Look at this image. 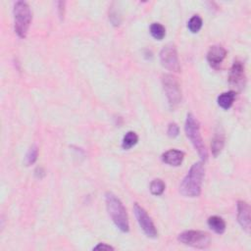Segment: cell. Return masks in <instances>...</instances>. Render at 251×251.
I'll list each match as a JSON object with an SVG mask.
<instances>
[{"label":"cell","instance_id":"6da1fadb","mask_svg":"<svg viewBox=\"0 0 251 251\" xmlns=\"http://www.w3.org/2000/svg\"><path fill=\"white\" fill-rule=\"evenodd\" d=\"M204 175L205 168L203 162L195 163L183 178L179 185V193L185 197H198L201 194Z\"/></svg>","mask_w":251,"mask_h":251},{"label":"cell","instance_id":"7a4b0ae2","mask_svg":"<svg viewBox=\"0 0 251 251\" xmlns=\"http://www.w3.org/2000/svg\"><path fill=\"white\" fill-rule=\"evenodd\" d=\"M105 200L107 211L115 226L121 232L128 233L130 231L129 218L121 200L112 193H107L105 195Z\"/></svg>","mask_w":251,"mask_h":251},{"label":"cell","instance_id":"3957f363","mask_svg":"<svg viewBox=\"0 0 251 251\" xmlns=\"http://www.w3.org/2000/svg\"><path fill=\"white\" fill-rule=\"evenodd\" d=\"M184 131H185L186 137L190 139L194 147L197 151L199 157L202 159V161H206L208 158V153L200 134V124L193 114H188L186 116V120L184 124Z\"/></svg>","mask_w":251,"mask_h":251},{"label":"cell","instance_id":"277c9868","mask_svg":"<svg viewBox=\"0 0 251 251\" xmlns=\"http://www.w3.org/2000/svg\"><path fill=\"white\" fill-rule=\"evenodd\" d=\"M14 30L19 37L25 38L32 23V11L25 1H17L13 9Z\"/></svg>","mask_w":251,"mask_h":251},{"label":"cell","instance_id":"5b68a950","mask_svg":"<svg viewBox=\"0 0 251 251\" xmlns=\"http://www.w3.org/2000/svg\"><path fill=\"white\" fill-rule=\"evenodd\" d=\"M162 83L170 108L176 109L181 102V90L177 78L166 74L162 78Z\"/></svg>","mask_w":251,"mask_h":251},{"label":"cell","instance_id":"8992f818","mask_svg":"<svg viewBox=\"0 0 251 251\" xmlns=\"http://www.w3.org/2000/svg\"><path fill=\"white\" fill-rule=\"evenodd\" d=\"M178 240L186 246L200 249L207 248L210 245V236L201 231H185L179 234Z\"/></svg>","mask_w":251,"mask_h":251},{"label":"cell","instance_id":"52a82bcc","mask_svg":"<svg viewBox=\"0 0 251 251\" xmlns=\"http://www.w3.org/2000/svg\"><path fill=\"white\" fill-rule=\"evenodd\" d=\"M160 61L163 67L172 72H179L180 66L179 62L178 52L174 44L165 45L160 52Z\"/></svg>","mask_w":251,"mask_h":251},{"label":"cell","instance_id":"ba28073f","mask_svg":"<svg viewBox=\"0 0 251 251\" xmlns=\"http://www.w3.org/2000/svg\"><path fill=\"white\" fill-rule=\"evenodd\" d=\"M134 212L135 215L137 217V220L141 226V228L143 229V233L151 238H155L158 234L157 230L151 220V218L148 216L147 212L138 203H135L134 205Z\"/></svg>","mask_w":251,"mask_h":251},{"label":"cell","instance_id":"9c48e42d","mask_svg":"<svg viewBox=\"0 0 251 251\" xmlns=\"http://www.w3.org/2000/svg\"><path fill=\"white\" fill-rule=\"evenodd\" d=\"M230 84L234 88H242L245 83V72H244V65L240 61H235L231 69L230 77H229Z\"/></svg>","mask_w":251,"mask_h":251},{"label":"cell","instance_id":"30bf717a","mask_svg":"<svg viewBox=\"0 0 251 251\" xmlns=\"http://www.w3.org/2000/svg\"><path fill=\"white\" fill-rule=\"evenodd\" d=\"M227 55L226 49L221 45H213L207 53V61L211 67L218 69Z\"/></svg>","mask_w":251,"mask_h":251},{"label":"cell","instance_id":"8fae6325","mask_svg":"<svg viewBox=\"0 0 251 251\" xmlns=\"http://www.w3.org/2000/svg\"><path fill=\"white\" fill-rule=\"evenodd\" d=\"M237 222L245 232H250V207L245 201L237 202Z\"/></svg>","mask_w":251,"mask_h":251},{"label":"cell","instance_id":"7c38bea8","mask_svg":"<svg viewBox=\"0 0 251 251\" xmlns=\"http://www.w3.org/2000/svg\"><path fill=\"white\" fill-rule=\"evenodd\" d=\"M183 157H184V153L182 151L177 150V149H171L162 155V160L164 163L170 166L177 167L182 163Z\"/></svg>","mask_w":251,"mask_h":251},{"label":"cell","instance_id":"4fadbf2b","mask_svg":"<svg viewBox=\"0 0 251 251\" xmlns=\"http://www.w3.org/2000/svg\"><path fill=\"white\" fill-rule=\"evenodd\" d=\"M225 145V136L223 132H216L213 140H212V144H211V150L212 154L214 157H217L221 151L223 150Z\"/></svg>","mask_w":251,"mask_h":251},{"label":"cell","instance_id":"5bb4252c","mask_svg":"<svg viewBox=\"0 0 251 251\" xmlns=\"http://www.w3.org/2000/svg\"><path fill=\"white\" fill-rule=\"evenodd\" d=\"M234 99H235V92L231 90V91L220 94L217 99V102L221 108H223L224 110H228L233 104Z\"/></svg>","mask_w":251,"mask_h":251},{"label":"cell","instance_id":"9a60e30c","mask_svg":"<svg viewBox=\"0 0 251 251\" xmlns=\"http://www.w3.org/2000/svg\"><path fill=\"white\" fill-rule=\"evenodd\" d=\"M208 226L209 228L214 231L216 233L222 234L226 231V222L223 218L219 216H212L208 219Z\"/></svg>","mask_w":251,"mask_h":251},{"label":"cell","instance_id":"2e32d148","mask_svg":"<svg viewBox=\"0 0 251 251\" xmlns=\"http://www.w3.org/2000/svg\"><path fill=\"white\" fill-rule=\"evenodd\" d=\"M139 142V137L135 132H128L123 139L122 147L125 150H129L135 146Z\"/></svg>","mask_w":251,"mask_h":251},{"label":"cell","instance_id":"e0dca14e","mask_svg":"<svg viewBox=\"0 0 251 251\" xmlns=\"http://www.w3.org/2000/svg\"><path fill=\"white\" fill-rule=\"evenodd\" d=\"M150 34L155 39L162 40L166 36V29L159 23H153L150 26Z\"/></svg>","mask_w":251,"mask_h":251},{"label":"cell","instance_id":"ac0fdd59","mask_svg":"<svg viewBox=\"0 0 251 251\" xmlns=\"http://www.w3.org/2000/svg\"><path fill=\"white\" fill-rule=\"evenodd\" d=\"M165 182L160 179H155L150 183V192L153 196H161L165 191Z\"/></svg>","mask_w":251,"mask_h":251},{"label":"cell","instance_id":"d6986e66","mask_svg":"<svg viewBox=\"0 0 251 251\" xmlns=\"http://www.w3.org/2000/svg\"><path fill=\"white\" fill-rule=\"evenodd\" d=\"M202 24H203L202 19L198 15H195L194 17L191 18L190 21H188L187 28L193 34H197L202 28Z\"/></svg>","mask_w":251,"mask_h":251},{"label":"cell","instance_id":"ffe728a7","mask_svg":"<svg viewBox=\"0 0 251 251\" xmlns=\"http://www.w3.org/2000/svg\"><path fill=\"white\" fill-rule=\"evenodd\" d=\"M37 156H38V149L36 145H33L29 151L26 154L25 157V164L27 166H31L33 165L36 160H37Z\"/></svg>","mask_w":251,"mask_h":251},{"label":"cell","instance_id":"44dd1931","mask_svg":"<svg viewBox=\"0 0 251 251\" xmlns=\"http://www.w3.org/2000/svg\"><path fill=\"white\" fill-rule=\"evenodd\" d=\"M179 133V128L176 123H171L168 127V136L170 138H177Z\"/></svg>","mask_w":251,"mask_h":251},{"label":"cell","instance_id":"7402d4cb","mask_svg":"<svg viewBox=\"0 0 251 251\" xmlns=\"http://www.w3.org/2000/svg\"><path fill=\"white\" fill-rule=\"evenodd\" d=\"M93 250H114V247L106 243H98L96 246L93 247Z\"/></svg>","mask_w":251,"mask_h":251},{"label":"cell","instance_id":"603a6c76","mask_svg":"<svg viewBox=\"0 0 251 251\" xmlns=\"http://www.w3.org/2000/svg\"><path fill=\"white\" fill-rule=\"evenodd\" d=\"M58 10H59L60 18L64 19V11H65V2L64 1L58 2Z\"/></svg>","mask_w":251,"mask_h":251}]
</instances>
